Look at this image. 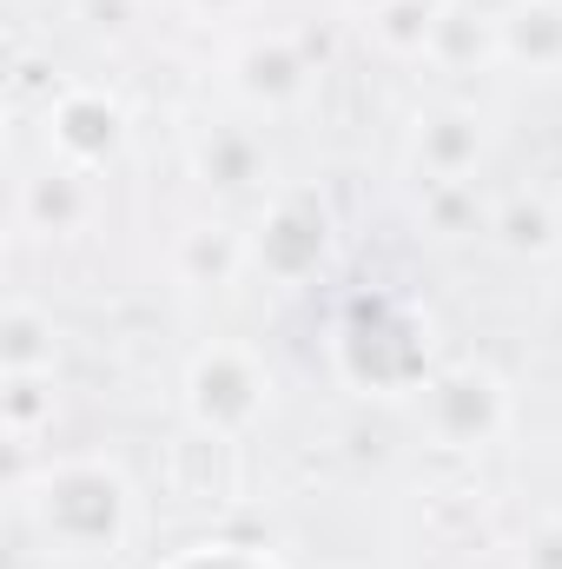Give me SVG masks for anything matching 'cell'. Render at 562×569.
I'll list each match as a JSON object with an SVG mask.
<instances>
[{
    "mask_svg": "<svg viewBox=\"0 0 562 569\" xmlns=\"http://www.w3.org/2000/svg\"><path fill=\"white\" fill-rule=\"evenodd\" d=\"M27 510L60 557H113L133 530V483L100 457H67L40 470Z\"/></svg>",
    "mask_w": 562,
    "mask_h": 569,
    "instance_id": "1",
    "label": "cell"
},
{
    "mask_svg": "<svg viewBox=\"0 0 562 569\" xmlns=\"http://www.w3.org/2000/svg\"><path fill=\"white\" fill-rule=\"evenodd\" d=\"M185 418L199 437H212V443H239V437H252V430L265 425V411H272V371H265V358L252 351V345H239V338H212V345H199L192 358H185Z\"/></svg>",
    "mask_w": 562,
    "mask_h": 569,
    "instance_id": "2",
    "label": "cell"
},
{
    "mask_svg": "<svg viewBox=\"0 0 562 569\" xmlns=\"http://www.w3.org/2000/svg\"><path fill=\"white\" fill-rule=\"evenodd\" d=\"M423 430L443 450H490L510 430V391L483 365H450L423 385Z\"/></svg>",
    "mask_w": 562,
    "mask_h": 569,
    "instance_id": "3",
    "label": "cell"
},
{
    "mask_svg": "<svg viewBox=\"0 0 562 569\" xmlns=\"http://www.w3.org/2000/svg\"><path fill=\"white\" fill-rule=\"evenodd\" d=\"M324 259H331V219H324L318 199H298V192H291L279 206H265V219H259V232H252V266H259L265 279L304 284Z\"/></svg>",
    "mask_w": 562,
    "mask_h": 569,
    "instance_id": "4",
    "label": "cell"
},
{
    "mask_svg": "<svg viewBox=\"0 0 562 569\" xmlns=\"http://www.w3.org/2000/svg\"><path fill=\"white\" fill-rule=\"evenodd\" d=\"M47 146H53L60 166H80V172L107 166V159L127 146V113H120V100H107L100 87H67V93L47 107Z\"/></svg>",
    "mask_w": 562,
    "mask_h": 569,
    "instance_id": "5",
    "label": "cell"
},
{
    "mask_svg": "<svg viewBox=\"0 0 562 569\" xmlns=\"http://www.w3.org/2000/svg\"><path fill=\"white\" fill-rule=\"evenodd\" d=\"M490 152L483 133V113L470 107H430L418 127H411V172L423 186H463Z\"/></svg>",
    "mask_w": 562,
    "mask_h": 569,
    "instance_id": "6",
    "label": "cell"
},
{
    "mask_svg": "<svg viewBox=\"0 0 562 569\" xmlns=\"http://www.w3.org/2000/svg\"><path fill=\"white\" fill-rule=\"evenodd\" d=\"M232 87H239L245 107L284 113V107H298V100L311 93V60L298 53L291 33H259V40H245V47L232 53Z\"/></svg>",
    "mask_w": 562,
    "mask_h": 569,
    "instance_id": "7",
    "label": "cell"
},
{
    "mask_svg": "<svg viewBox=\"0 0 562 569\" xmlns=\"http://www.w3.org/2000/svg\"><path fill=\"white\" fill-rule=\"evenodd\" d=\"M265 172H272L265 133L232 127V120L192 133V179H199V186H212V192H225V199H245V192L265 186Z\"/></svg>",
    "mask_w": 562,
    "mask_h": 569,
    "instance_id": "8",
    "label": "cell"
},
{
    "mask_svg": "<svg viewBox=\"0 0 562 569\" xmlns=\"http://www.w3.org/2000/svg\"><path fill=\"white\" fill-rule=\"evenodd\" d=\"M245 266H252V232H239L232 219L185 226L172 246V279L192 284V291H225Z\"/></svg>",
    "mask_w": 562,
    "mask_h": 569,
    "instance_id": "9",
    "label": "cell"
},
{
    "mask_svg": "<svg viewBox=\"0 0 562 569\" xmlns=\"http://www.w3.org/2000/svg\"><path fill=\"white\" fill-rule=\"evenodd\" d=\"M496 60L523 73H562V0H510L496 13Z\"/></svg>",
    "mask_w": 562,
    "mask_h": 569,
    "instance_id": "10",
    "label": "cell"
},
{
    "mask_svg": "<svg viewBox=\"0 0 562 569\" xmlns=\"http://www.w3.org/2000/svg\"><path fill=\"white\" fill-rule=\"evenodd\" d=\"M93 219V192H87V172L80 166H47L20 186V226L27 232H47V239H67Z\"/></svg>",
    "mask_w": 562,
    "mask_h": 569,
    "instance_id": "11",
    "label": "cell"
},
{
    "mask_svg": "<svg viewBox=\"0 0 562 569\" xmlns=\"http://www.w3.org/2000/svg\"><path fill=\"white\" fill-rule=\"evenodd\" d=\"M490 239L516 259H550V252H562V219L543 192H510L490 212Z\"/></svg>",
    "mask_w": 562,
    "mask_h": 569,
    "instance_id": "12",
    "label": "cell"
},
{
    "mask_svg": "<svg viewBox=\"0 0 562 569\" xmlns=\"http://www.w3.org/2000/svg\"><path fill=\"white\" fill-rule=\"evenodd\" d=\"M430 60L450 73L490 67L496 60V13H470V7H443L436 33H430Z\"/></svg>",
    "mask_w": 562,
    "mask_h": 569,
    "instance_id": "13",
    "label": "cell"
},
{
    "mask_svg": "<svg viewBox=\"0 0 562 569\" xmlns=\"http://www.w3.org/2000/svg\"><path fill=\"white\" fill-rule=\"evenodd\" d=\"M450 0H384L371 13V40L391 53V60H430V33L443 20Z\"/></svg>",
    "mask_w": 562,
    "mask_h": 569,
    "instance_id": "14",
    "label": "cell"
},
{
    "mask_svg": "<svg viewBox=\"0 0 562 569\" xmlns=\"http://www.w3.org/2000/svg\"><path fill=\"white\" fill-rule=\"evenodd\" d=\"M53 318L40 305H7L0 318V371H53Z\"/></svg>",
    "mask_w": 562,
    "mask_h": 569,
    "instance_id": "15",
    "label": "cell"
},
{
    "mask_svg": "<svg viewBox=\"0 0 562 569\" xmlns=\"http://www.w3.org/2000/svg\"><path fill=\"white\" fill-rule=\"evenodd\" d=\"M0 418H7V437L13 443H27L40 425H53V371H7Z\"/></svg>",
    "mask_w": 562,
    "mask_h": 569,
    "instance_id": "16",
    "label": "cell"
},
{
    "mask_svg": "<svg viewBox=\"0 0 562 569\" xmlns=\"http://www.w3.org/2000/svg\"><path fill=\"white\" fill-rule=\"evenodd\" d=\"M423 219H430L443 239L476 232V192H470V179H463V186H423Z\"/></svg>",
    "mask_w": 562,
    "mask_h": 569,
    "instance_id": "17",
    "label": "cell"
},
{
    "mask_svg": "<svg viewBox=\"0 0 562 569\" xmlns=\"http://www.w3.org/2000/svg\"><path fill=\"white\" fill-rule=\"evenodd\" d=\"M516 569H562V523L530 530V537H523V557H516Z\"/></svg>",
    "mask_w": 562,
    "mask_h": 569,
    "instance_id": "18",
    "label": "cell"
},
{
    "mask_svg": "<svg viewBox=\"0 0 562 569\" xmlns=\"http://www.w3.org/2000/svg\"><path fill=\"white\" fill-rule=\"evenodd\" d=\"M127 7H133V0H87V20H93V27H120Z\"/></svg>",
    "mask_w": 562,
    "mask_h": 569,
    "instance_id": "19",
    "label": "cell"
},
{
    "mask_svg": "<svg viewBox=\"0 0 562 569\" xmlns=\"http://www.w3.org/2000/svg\"><path fill=\"white\" fill-rule=\"evenodd\" d=\"M192 7H199V13H212V20H232V13H245L252 0H192Z\"/></svg>",
    "mask_w": 562,
    "mask_h": 569,
    "instance_id": "20",
    "label": "cell"
}]
</instances>
